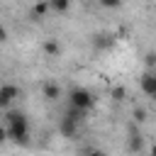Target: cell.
<instances>
[{
    "label": "cell",
    "mask_w": 156,
    "mask_h": 156,
    "mask_svg": "<svg viewBox=\"0 0 156 156\" xmlns=\"http://www.w3.org/2000/svg\"><path fill=\"white\" fill-rule=\"evenodd\" d=\"M129 151H136V154L141 151V136L139 134H132L129 136Z\"/></svg>",
    "instance_id": "9c48e42d"
},
{
    "label": "cell",
    "mask_w": 156,
    "mask_h": 156,
    "mask_svg": "<svg viewBox=\"0 0 156 156\" xmlns=\"http://www.w3.org/2000/svg\"><path fill=\"white\" fill-rule=\"evenodd\" d=\"M102 7H107V10H117L119 5H122V0H98Z\"/></svg>",
    "instance_id": "8fae6325"
},
{
    "label": "cell",
    "mask_w": 156,
    "mask_h": 156,
    "mask_svg": "<svg viewBox=\"0 0 156 156\" xmlns=\"http://www.w3.org/2000/svg\"><path fill=\"white\" fill-rule=\"evenodd\" d=\"M93 102H95V100H93V95H90L85 88H73V90H71V107L85 112V110L93 107Z\"/></svg>",
    "instance_id": "7a4b0ae2"
},
{
    "label": "cell",
    "mask_w": 156,
    "mask_h": 156,
    "mask_svg": "<svg viewBox=\"0 0 156 156\" xmlns=\"http://www.w3.org/2000/svg\"><path fill=\"white\" fill-rule=\"evenodd\" d=\"M98 49H110L112 44H115V39L112 37H107V34H100V37H95V41H93Z\"/></svg>",
    "instance_id": "ba28073f"
},
{
    "label": "cell",
    "mask_w": 156,
    "mask_h": 156,
    "mask_svg": "<svg viewBox=\"0 0 156 156\" xmlns=\"http://www.w3.org/2000/svg\"><path fill=\"white\" fill-rule=\"evenodd\" d=\"M44 51H46L49 56H58V54H61V46H58L56 39H46V41H44Z\"/></svg>",
    "instance_id": "52a82bcc"
},
{
    "label": "cell",
    "mask_w": 156,
    "mask_h": 156,
    "mask_svg": "<svg viewBox=\"0 0 156 156\" xmlns=\"http://www.w3.org/2000/svg\"><path fill=\"white\" fill-rule=\"evenodd\" d=\"M141 90L146 93V95H156V73L154 71H146L144 76H141Z\"/></svg>",
    "instance_id": "277c9868"
},
{
    "label": "cell",
    "mask_w": 156,
    "mask_h": 156,
    "mask_svg": "<svg viewBox=\"0 0 156 156\" xmlns=\"http://www.w3.org/2000/svg\"><path fill=\"white\" fill-rule=\"evenodd\" d=\"M90 156H102V154H98V151H93V154H90Z\"/></svg>",
    "instance_id": "d6986e66"
},
{
    "label": "cell",
    "mask_w": 156,
    "mask_h": 156,
    "mask_svg": "<svg viewBox=\"0 0 156 156\" xmlns=\"http://www.w3.org/2000/svg\"><path fill=\"white\" fill-rule=\"evenodd\" d=\"M68 5H71V0H51V2H49V7H54L56 12H63V10H68Z\"/></svg>",
    "instance_id": "30bf717a"
},
{
    "label": "cell",
    "mask_w": 156,
    "mask_h": 156,
    "mask_svg": "<svg viewBox=\"0 0 156 156\" xmlns=\"http://www.w3.org/2000/svg\"><path fill=\"white\" fill-rule=\"evenodd\" d=\"M7 139H12L15 144H27L29 139V129H27V117L22 112H7Z\"/></svg>",
    "instance_id": "6da1fadb"
},
{
    "label": "cell",
    "mask_w": 156,
    "mask_h": 156,
    "mask_svg": "<svg viewBox=\"0 0 156 156\" xmlns=\"http://www.w3.org/2000/svg\"><path fill=\"white\" fill-rule=\"evenodd\" d=\"M58 129H61V134L63 136H76V132H78V122L73 119V117H63L61 119V124H58Z\"/></svg>",
    "instance_id": "5b68a950"
},
{
    "label": "cell",
    "mask_w": 156,
    "mask_h": 156,
    "mask_svg": "<svg viewBox=\"0 0 156 156\" xmlns=\"http://www.w3.org/2000/svg\"><path fill=\"white\" fill-rule=\"evenodd\" d=\"M58 95H61V88H58L56 83H46V85H44V98H46V100H56Z\"/></svg>",
    "instance_id": "8992f818"
},
{
    "label": "cell",
    "mask_w": 156,
    "mask_h": 156,
    "mask_svg": "<svg viewBox=\"0 0 156 156\" xmlns=\"http://www.w3.org/2000/svg\"><path fill=\"white\" fill-rule=\"evenodd\" d=\"M134 117H136V122H141V119H144V110L136 107V110H134Z\"/></svg>",
    "instance_id": "4fadbf2b"
},
{
    "label": "cell",
    "mask_w": 156,
    "mask_h": 156,
    "mask_svg": "<svg viewBox=\"0 0 156 156\" xmlns=\"http://www.w3.org/2000/svg\"><path fill=\"white\" fill-rule=\"evenodd\" d=\"M112 95H115V98H122V95H124V90H122V88H115V93H112Z\"/></svg>",
    "instance_id": "2e32d148"
},
{
    "label": "cell",
    "mask_w": 156,
    "mask_h": 156,
    "mask_svg": "<svg viewBox=\"0 0 156 156\" xmlns=\"http://www.w3.org/2000/svg\"><path fill=\"white\" fill-rule=\"evenodd\" d=\"M20 95V88L17 85H12V83H5V85H0V107L5 110L15 98Z\"/></svg>",
    "instance_id": "3957f363"
},
{
    "label": "cell",
    "mask_w": 156,
    "mask_h": 156,
    "mask_svg": "<svg viewBox=\"0 0 156 156\" xmlns=\"http://www.w3.org/2000/svg\"><path fill=\"white\" fill-rule=\"evenodd\" d=\"M151 156H156V144H154V146H151Z\"/></svg>",
    "instance_id": "ac0fdd59"
},
{
    "label": "cell",
    "mask_w": 156,
    "mask_h": 156,
    "mask_svg": "<svg viewBox=\"0 0 156 156\" xmlns=\"http://www.w3.org/2000/svg\"><path fill=\"white\" fill-rule=\"evenodd\" d=\"M154 105H156V98H154Z\"/></svg>",
    "instance_id": "ffe728a7"
},
{
    "label": "cell",
    "mask_w": 156,
    "mask_h": 156,
    "mask_svg": "<svg viewBox=\"0 0 156 156\" xmlns=\"http://www.w3.org/2000/svg\"><path fill=\"white\" fill-rule=\"evenodd\" d=\"M5 139H7V129H5V127H2V124H0V144H2V141H5Z\"/></svg>",
    "instance_id": "9a60e30c"
},
{
    "label": "cell",
    "mask_w": 156,
    "mask_h": 156,
    "mask_svg": "<svg viewBox=\"0 0 156 156\" xmlns=\"http://www.w3.org/2000/svg\"><path fill=\"white\" fill-rule=\"evenodd\" d=\"M46 10H49V2H37V5H34V15H37V17L44 15Z\"/></svg>",
    "instance_id": "7c38bea8"
},
{
    "label": "cell",
    "mask_w": 156,
    "mask_h": 156,
    "mask_svg": "<svg viewBox=\"0 0 156 156\" xmlns=\"http://www.w3.org/2000/svg\"><path fill=\"white\" fill-rule=\"evenodd\" d=\"M146 63H149V66H156V54H149V56H146Z\"/></svg>",
    "instance_id": "5bb4252c"
},
{
    "label": "cell",
    "mask_w": 156,
    "mask_h": 156,
    "mask_svg": "<svg viewBox=\"0 0 156 156\" xmlns=\"http://www.w3.org/2000/svg\"><path fill=\"white\" fill-rule=\"evenodd\" d=\"M7 39V32H5V27H0V41H5Z\"/></svg>",
    "instance_id": "e0dca14e"
}]
</instances>
